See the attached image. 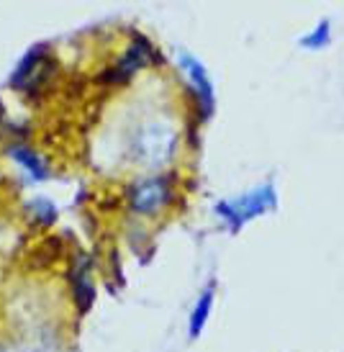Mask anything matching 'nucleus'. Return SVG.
Returning a JSON list of instances; mask_svg holds the SVG:
<instances>
[{"label":"nucleus","mask_w":344,"mask_h":352,"mask_svg":"<svg viewBox=\"0 0 344 352\" xmlns=\"http://www.w3.org/2000/svg\"><path fill=\"white\" fill-rule=\"evenodd\" d=\"M183 65L190 69V80L196 82L198 96H200L203 116H208V113H211V106H214V90H211V82H208V78H206V69L200 67L196 59H190V57H183Z\"/></svg>","instance_id":"20e7f679"},{"label":"nucleus","mask_w":344,"mask_h":352,"mask_svg":"<svg viewBox=\"0 0 344 352\" xmlns=\"http://www.w3.org/2000/svg\"><path fill=\"white\" fill-rule=\"evenodd\" d=\"M170 201H172L170 177H147V180H137L128 188V206L137 214H159Z\"/></svg>","instance_id":"f257e3e1"},{"label":"nucleus","mask_w":344,"mask_h":352,"mask_svg":"<svg viewBox=\"0 0 344 352\" xmlns=\"http://www.w3.org/2000/svg\"><path fill=\"white\" fill-rule=\"evenodd\" d=\"M13 157H19L21 160V165H26L34 173L36 177H44V173H47V167H44V162L41 160H36V157L31 155L29 149H23V147H16L13 149Z\"/></svg>","instance_id":"423d86ee"},{"label":"nucleus","mask_w":344,"mask_h":352,"mask_svg":"<svg viewBox=\"0 0 344 352\" xmlns=\"http://www.w3.org/2000/svg\"><path fill=\"white\" fill-rule=\"evenodd\" d=\"M211 306H214V288H208L206 294L198 298L193 316H190V337H198V334L203 332V327L208 322V314H211Z\"/></svg>","instance_id":"39448f33"},{"label":"nucleus","mask_w":344,"mask_h":352,"mask_svg":"<svg viewBox=\"0 0 344 352\" xmlns=\"http://www.w3.org/2000/svg\"><path fill=\"white\" fill-rule=\"evenodd\" d=\"M69 288H72V298L78 303L80 311H88L93 306V278H90V260L88 254H78L75 263L69 267Z\"/></svg>","instance_id":"7ed1b4c3"},{"label":"nucleus","mask_w":344,"mask_h":352,"mask_svg":"<svg viewBox=\"0 0 344 352\" xmlns=\"http://www.w3.org/2000/svg\"><path fill=\"white\" fill-rule=\"evenodd\" d=\"M273 204H275V193H273V188H270V186H265V188H260L257 193H252L249 198H244V201H236V204H224L218 211H221V214L231 211V214H229V221H231L234 226H239V224H244L246 219L262 214V211H265V208H270Z\"/></svg>","instance_id":"f03ea898"},{"label":"nucleus","mask_w":344,"mask_h":352,"mask_svg":"<svg viewBox=\"0 0 344 352\" xmlns=\"http://www.w3.org/2000/svg\"><path fill=\"white\" fill-rule=\"evenodd\" d=\"M326 41H329V21H321L319 23V29L308 36V39H303V47H308V50H319V47H324Z\"/></svg>","instance_id":"0eeeda50"}]
</instances>
